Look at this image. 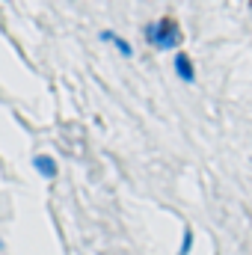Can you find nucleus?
I'll list each match as a JSON object with an SVG mask.
<instances>
[{"label": "nucleus", "instance_id": "obj_1", "mask_svg": "<svg viewBox=\"0 0 252 255\" xmlns=\"http://www.w3.org/2000/svg\"><path fill=\"white\" fill-rule=\"evenodd\" d=\"M142 36L145 42L154 48V51H175L181 42H184V33L178 27L175 18H157V21H148L142 27Z\"/></svg>", "mask_w": 252, "mask_h": 255}, {"label": "nucleus", "instance_id": "obj_2", "mask_svg": "<svg viewBox=\"0 0 252 255\" xmlns=\"http://www.w3.org/2000/svg\"><path fill=\"white\" fill-rule=\"evenodd\" d=\"M172 71H175V77L181 80V83H196V68H193V60H190L187 54H175V60H172Z\"/></svg>", "mask_w": 252, "mask_h": 255}, {"label": "nucleus", "instance_id": "obj_3", "mask_svg": "<svg viewBox=\"0 0 252 255\" xmlns=\"http://www.w3.org/2000/svg\"><path fill=\"white\" fill-rule=\"evenodd\" d=\"M33 169H36V175H42L45 181H54V178L60 175V166H57V160H54L51 154H36V157H33Z\"/></svg>", "mask_w": 252, "mask_h": 255}, {"label": "nucleus", "instance_id": "obj_4", "mask_svg": "<svg viewBox=\"0 0 252 255\" xmlns=\"http://www.w3.org/2000/svg\"><path fill=\"white\" fill-rule=\"evenodd\" d=\"M110 45H113V48H116L122 57H127V60L133 57V45H130L127 39H122V36H113V39H110Z\"/></svg>", "mask_w": 252, "mask_h": 255}, {"label": "nucleus", "instance_id": "obj_5", "mask_svg": "<svg viewBox=\"0 0 252 255\" xmlns=\"http://www.w3.org/2000/svg\"><path fill=\"white\" fill-rule=\"evenodd\" d=\"M193 250V229H184L181 232V247H178V255H190Z\"/></svg>", "mask_w": 252, "mask_h": 255}, {"label": "nucleus", "instance_id": "obj_6", "mask_svg": "<svg viewBox=\"0 0 252 255\" xmlns=\"http://www.w3.org/2000/svg\"><path fill=\"white\" fill-rule=\"evenodd\" d=\"M0 250H3V241H0Z\"/></svg>", "mask_w": 252, "mask_h": 255}]
</instances>
